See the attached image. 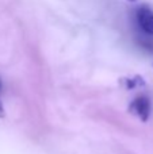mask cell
Here are the masks:
<instances>
[{
  "label": "cell",
  "mask_w": 153,
  "mask_h": 154,
  "mask_svg": "<svg viewBox=\"0 0 153 154\" xmlns=\"http://www.w3.org/2000/svg\"><path fill=\"white\" fill-rule=\"evenodd\" d=\"M151 109H152V104L146 96H138L134 100L130 103L129 111L132 114H134L136 116H138L142 122H146L151 116Z\"/></svg>",
  "instance_id": "obj_1"
},
{
  "label": "cell",
  "mask_w": 153,
  "mask_h": 154,
  "mask_svg": "<svg viewBox=\"0 0 153 154\" xmlns=\"http://www.w3.org/2000/svg\"><path fill=\"white\" fill-rule=\"evenodd\" d=\"M130 2H134V0H130Z\"/></svg>",
  "instance_id": "obj_5"
},
{
  "label": "cell",
  "mask_w": 153,
  "mask_h": 154,
  "mask_svg": "<svg viewBox=\"0 0 153 154\" xmlns=\"http://www.w3.org/2000/svg\"><path fill=\"white\" fill-rule=\"evenodd\" d=\"M5 115V112H4V107H3V103H2V100H0V118H3Z\"/></svg>",
  "instance_id": "obj_3"
},
{
  "label": "cell",
  "mask_w": 153,
  "mask_h": 154,
  "mask_svg": "<svg viewBox=\"0 0 153 154\" xmlns=\"http://www.w3.org/2000/svg\"><path fill=\"white\" fill-rule=\"evenodd\" d=\"M0 91H2V81H0Z\"/></svg>",
  "instance_id": "obj_4"
},
{
  "label": "cell",
  "mask_w": 153,
  "mask_h": 154,
  "mask_svg": "<svg viewBox=\"0 0 153 154\" xmlns=\"http://www.w3.org/2000/svg\"><path fill=\"white\" fill-rule=\"evenodd\" d=\"M137 20L140 27L146 32V34L153 35V10L148 5H140L137 8Z\"/></svg>",
  "instance_id": "obj_2"
}]
</instances>
